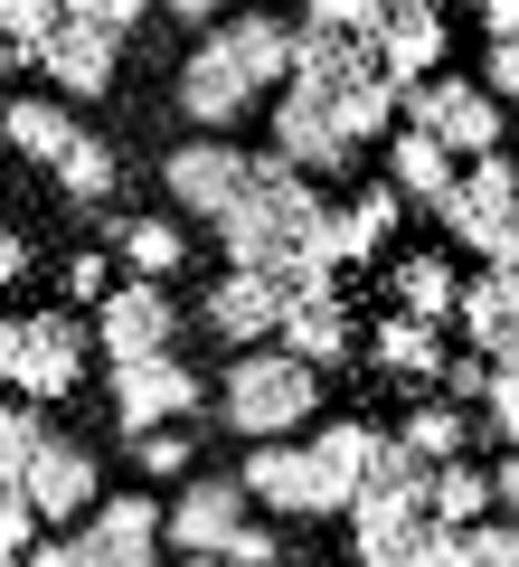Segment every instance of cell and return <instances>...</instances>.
<instances>
[{
	"instance_id": "obj_24",
	"label": "cell",
	"mask_w": 519,
	"mask_h": 567,
	"mask_svg": "<svg viewBox=\"0 0 519 567\" xmlns=\"http://www.w3.org/2000/svg\"><path fill=\"white\" fill-rule=\"evenodd\" d=\"M360 539V567H454L463 529H444L435 511L425 520H387V529H350Z\"/></svg>"
},
{
	"instance_id": "obj_39",
	"label": "cell",
	"mask_w": 519,
	"mask_h": 567,
	"mask_svg": "<svg viewBox=\"0 0 519 567\" xmlns=\"http://www.w3.org/2000/svg\"><path fill=\"white\" fill-rule=\"evenodd\" d=\"M114 293V265H104V246H76L66 256V303H104Z\"/></svg>"
},
{
	"instance_id": "obj_6",
	"label": "cell",
	"mask_w": 519,
	"mask_h": 567,
	"mask_svg": "<svg viewBox=\"0 0 519 567\" xmlns=\"http://www.w3.org/2000/svg\"><path fill=\"white\" fill-rule=\"evenodd\" d=\"M510 218H519V152L463 162V171H454V189H444V208H435L444 246H463V256H481V265H491V246L510 237Z\"/></svg>"
},
{
	"instance_id": "obj_16",
	"label": "cell",
	"mask_w": 519,
	"mask_h": 567,
	"mask_svg": "<svg viewBox=\"0 0 519 567\" xmlns=\"http://www.w3.org/2000/svg\"><path fill=\"white\" fill-rule=\"evenodd\" d=\"M283 312H293V303H283V284H274V275H218V284L199 293V322L218 331V341L237 350V360L274 341V331H283Z\"/></svg>"
},
{
	"instance_id": "obj_8",
	"label": "cell",
	"mask_w": 519,
	"mask_h": 567,
	"mask_svg": "<svg viewBox=\"0 0 519 567\" xmlns=\"http://www.w3.org/2000/svg\"><path fill=\"white\" fill-rule=\"evenodd\" d=\"M208 406V379L170 350V360H123L114 369V435L123 445H142V435H160V425H189Z\"/></svg>"
},
{
	"instance_id": "obj_42",
	"label": "cell",
	"mask_w": 519,
	"mask_h": 567,
	"mask_svg": "<svg viewBox=\"0 0 519 567\" xmlns=\"http://www.w3.org/2000/svg\"><path fill=\"white\" fill-rule=\"evenodd\" d=\"M274 558H283V539H274L264 520H246L237 539H227V567H274Z\"/></svg>"
},
{
	"instance_id": "obj_31",
	"label": "cell",
	"mask_w": 519,
	"mask_h": 567,
	"mask_svg": "<svg viewBox=\"0 0 519 567\" xmlns=\"http://www.w3.org/2000/svg\"><path fill=\"white\" fill-rule=\"evenodd\" d=\"M85 539H133V548H160V502H152V492H104L95 520H85Z\"/></svg>"
},
{
	"instance_id": "obj_52",
	"label": "cell",
	"mask_w": 519,
	"mask_h": 567,
	"mask_svg": "<svg viewBox=\"0 0 519 567\" xmlns=\"http://www.w3.org/2000/svg\"><path fill=\"white\" fill-rule=\"evenodd\" d=\"M0 388H10V379H0Z\"/></svg>"
},
{
	"instance_id": "obj_44",
	"label": "cell",
	"mask_w": 519,
	"mask_h": 567,
	"mask_svg": "<svg viewBox=\"0 0 519 567\" xmlns=\"http://www.w3.org/2000/svg\"><path fill=\"white\" fill-rule=\"evenodd\" d=\"M20 567H85V539H76V529H48V539L29 548Z\"/></svg>"
},
{
	"instance_id": "obj_43",
	"label": "cell",
	"mask_w": 519,
	"mask_h": 567,
	"mask_svg": "<svg viewBox=\"0 0 519 567\" xmlns=\"http://www.w3.org/2000/svg\"><path fill=\"white\" fill-rule=\"evenodd\" d=\"M85 539V529H76ZM85 567H160V548H133V539H85Z\"/></svg>"
},
{
	"instance_id": "obj_34",
	"label": "cell",
	"mask_w": 519,
	"mask_h": 567,
	"mask_svg": "<svg viewBox=\"0 0 519 567\" xmlns=\"http://www.w3.org/2000/svg\"><path fill=\"white\" fill-rule=\"evenodd\" d=\"M481 425H491V445L519 454V360H491V398H481Z\"/></svg>"
},
{
	"instance_id": "obj_38",
	"label": "cell",
	"mask_w": 519,
	"mask_h": 567,
	"mask_svg": "<svg viewBox=\"0 0 519 567\" xmlns=\"http://www.w3.org/2000/svg\"><path fill=\"white\" fill-rule=\"evenodd\" d=\"M48 529H39V511H29V492H0V558H29Z\"/></svg>"
},
{
	"instance_id": "obj_19",
	"label": "cell",
	"mask_w": 519,
	"mask_h": 567,
	"mask_svg": "<svg viewBox=\"0 0 519 567\" xmlns=\"http://www.w3.org/2000/svg\"><path fill=\"white\" fill-rule=\"evenodd\" d=\"M274 350H283V360H302V369H350V360H360V322H350L340 293H321V303H293V312H283Z\"/></svg>"
},
{
	"instance_id": "obj_30",
	"label": "cell",
	"mask_w": 519,
	"mask_h": 567,
	"mask_svg": "<svg viewBox=\"0 0 519 567\" xmlns=\"http://www.w3.org/2000/svg\"><path fill=\"white\" fill-rule=\"evenodd\" d=\"M48 181H58L66 199H85V208H95V199H114L123 162H114V142H104V133H76V152H66V162L48 171Z\"/></svg>"
},
{
	"instance_id": "obj_29",
	"label": "cell",
	"mask_w": 519,
	"mask_h": 567,
	"mask_svg": "<svg viewBox=\"0 0 519 567\" xmlns=\"http://www.w3.org/2000/svg\"><path fill=\"white\" fill-rule=\"evenodd\" d=\"M48 435H58V425H48V406H0V492H20L29 483V464H39L48 454Z\"/></svg>"
},
{
	"instance_id": "obj_12",
	"label": "cell",
	"mask_w": 519,
	"mask_h": 567,
	"mask_svg": "<svg viewBox=\"0 0 519 567\" xmlns=\"http://www.w3.org/2000/svg\"><path fill=\"white\" fill-rule=\"evenodd\" d=\"M425 492H435V464L406 454L397 435L378 425V445H369L360 483H350V529H387V520H425Z\"/></svg>"
},
{
	"instance_id": "obj_49",
	"label": "cell",
	"mask_w": 519,
	"mask_h": 567,
	"mask_svg": "<svg viewBox=\"0 0 519 567\" xmlns=\"http://www.w3.org/2000/svg\"><path fill=\"white\" fill-rule=\"evenodd\" d=\"M0 76H10V58H0ZM0 104H10V95H0Z\"/></svg>"
},
{
	"instance_id": "obj_14",
	"label": "cell",
	"mask_w": 519,
	"mask_h": 567,
	"mask_svg": "<svg viewBox=\"0 0 519 567\" xmlns=\"http://www.w3.org/2000/svg\"><path fill=\"white\" fill-rule=\"evenodd\" d=\"M170 95H180V114L199 123L208 142H227L246 114H264V95L246 85V66L227 58V39H199V48H189V58H180V85H170Z\"/></svg>"
},
{
	"instance_id": "obj_46",
	"label": "cell",
	"mask_w": 519,
	"mask_h": 567,
	"mask_svg": "<svg viewBox=\"0 0 519 567\" xmlns=\"http://www.w3.org/2000/svg\"><path fill=\"white\" fill-rule=\"evenodd\" d=\"M481 39H491V48H519V0H481Z\"/></svg>"
},
{
	"instance_id": "obj_40",
	"label": "cell",
	"mask_w": 519,
	"mask_h": 567,
	"mask_svg": "<svg viewBox=\"0 0 519 567\" xmlns=\"http://www.w3.org/2000/svg\"><path fill=\"white\" fill-rule=\"evenodd\" d=\"M481 398H491V360H481V350L444 360V406H481Z\"/></svg>"
},
{
	"instance_id": "obj_10",
	"label": "cell",
	"mask_w": 519,
	"mask_h": 567,
	"mask_svg": "<svg viewBox=\"0 0 519 567\" xmlns=\"http://www.w3.org/2000/svg\"><path fill=\"white\" fill-rule=\"evenodd\" d=\"M246 181H256V152H237V142H208V133H189L180 152L160 162L170 208H180V218H208V227H218L227 208L246 199Z\"/></svg>"
},
{
	"instance_id": "obj_47",
	"label": "cell",
	"mask_w": 519,
	"mask_h": 567,
	"mask_svg": "<svg viewBox=\"0 0 519 567\" xmlns=\"http://www.w3.org/2000/svg\"><path fill=\"white\" fill-rule=\"evenodd\" d=\"M20 275H29V237L0 218V284H20Z\"/></svg>"
},
{
	"instance_id": "obj_23",
	"label": "cell",
	"mask_w": 519,
	"mask_h": 567,
	"mask_svg": "<svg viewBox=\"0 0 519 567\" xmlns=\"http://www.w3.org/2000/svg\"><path fill=\"white\" fill-rule=\"evenodd\" d=\"M454 171H463V162L444 152V142L406 133V123L387 133V189H397L406 208H425V218H435V208H444V189H454Z\"/></svg>"
},
{
	"instance_id": "obj_15",
	"label": "cell",
	"mask_w": 519,
	"mask_h": 567,
	"mask_svg": "<svg viewBox=\"0 0 519 567\" xmlns=\"http://www.w3.org/2000/svg\"><path fill=\"white\" fill-rule=\"evenodd\" d=\"M29 511H39V529H66V520H95V502H104V464H95V445H76V435H48V454L29 464Z\"/></svg>"
},
{
	"instance_id": "obj_28",
	"label": "cell",
	"mask_w": 519,
	"mask_h": 567,
	"mask_svg": "<svg viewBox=\"0 0 519 567\" xmlns=\"http://www.w3.org/2000/svg\"><path fill=\"white\" fill-rule=\"evenodd\" d=\"M397 445H406V454H425V464H454V454L473 445V416H463V406H444V398H425V406H406Z\"/></svg>"
},
{
	"instance_id": "obj_9",
	"label": "cell",
	"mask_w": 519,
	"mask_h": 567,
	"mask_svg": "<svg viewBox=\"0 0 519 567\" xmlns=\"http://www.w3.org/2000/svg\"><path fill=\"white\" fill-rule=\"evenodd\" d=\"M264 133H274V162H293L302 181H321V171H350V123H340V104L321 95V85H283L274 104H264Z\"/></svg>"
},
{
	"instance_id": "obj_18",
	"label": "cell",
	"mask_w": 519,
	"mask_h": 567,
	"mask_svg": "<svg viewBox=\"0 0 519 567\" xmlns=\"http://www.w3.org/2000/svg\"><path fill=\"white\" fill-rule=\"evenodd\" d=\"M454 331L481 350V360H519V275L481 265L463 275V303H454Z\"/></svg>"
},
{
	"instance_id": "obj_33",
	"label": "cell",
	"mask_w": 519,
	"mask_h": 567,
	"mask_svg": "<svg viewBox=\"0 0 519 567\" xmlns=\"http://www.w3.org/2000/svg\"><path fill=\"white\" fill-rule=\"evenodd\" d=\"M48 29H58V0H0V58L10 66H39Z\"/></svg>"
},
{
	"instance_id": "obj_36",
	"label": "cell",
	"mask_w": 519,
	"mask_h": 567,
	"mask_svg": "<svg viewBox=\"0 0 519 567\" xmlns=\"http://www.w3.org/2000/svg\"><path fill=\"white\" fill-rule=\"evenodd\" d=\"M133 464L152 473V483H180V473L199 464V445H189V425H160V435H142V445H133Z\"/></svg>"
},
{
	"instance_id": "obj_21",
	"label": "cell",
	"mask_w": 519,
	"mask_h": 567,
	"mask_svg": "<svg viewBox=\"0 0 519 567\" xmlns=\"http://www.w3.org/2000/svg\"><path fill=\"white\" fill-rule=\"evenodd\" d=\"M76 104H58V95H10L0 104V142H10V152H29V162L39 171H58L66 152H76Z\"/></svg>"
},
{
	"instance_id": "obj_27",
	"label": "cell",
	"mask_w": 519,
	"mask_h": 567,
	"mask_svg": "<svg viewBox=\"0 0 519 567\" xmlns=\"http://www.w3.org/2000/svg\"><path fill=\"white\" fill-rule=\"evenodd\" d=\"M425 511H435L444 529H473V520H491V464H473V454L435 464V492H425Z\"/></svg>"
},
{
	"instance_id": "obj_11",
	"label": "cell",
	"mask_w": 519,
	"mask_h": 567,
	"mask_svg": "<svg viewBox=\"0 0 519 567\" xmlns=\"http://www.w3.org/2000/svg\"><path fill=\"white\" fill-rule=\"evenodd\" d=\"M246 520H256V502H246L237 473H189L180 502L160 511V539L180 548V558H227V539H237Z\"/></svg>"
},
{
	"instance_id": "obj_48",
	"label": "cell",
	"mask_w": 519,
	"mask_h": 567,
	"mask_svg": "<svg viewBox=\"0 0 519 567\" xmlns=\"http://www.w3.org/2000/svg\"><path fill=\"white\" fill-rule=\"evenodd\" d=\"M170 567H227V558H170Z\"/></svg>"
},
{
	"instance_id": "obj_26",
	"label": "cell",
	"mask_w": 519,
	"mask_h": 567,
	"mask_svg": "<svg viewBox=\"0 0 519 567\" xmlns=\"http://www.w3.org/2000/svg\"><path fill=\"white\" fill-rule=\"evenodd\" d=\"M114 237H123V265H133V284H170V275L189 265V237H180V218H123Z\"/></svg>"
},
{
	"instance_id": "obj_25",
	"label": "cell",
	"mask_w": 519,
	"mask_h": 567,
	"mask_svg": "<svg viewBox=\"0 0 519 567\" xmlns=\"http://www.w3.org/2000/svg\"><path fill=\"white\" fill-rule=\"evenodd\" d=\"M360 350L387 369V379H444V322H416V312H387V322H369Z\"/></svg>"
},
{
	"instance_id": "obj_35",
	"label": "cell",
	"mask_w": 519,
	"mask_h": 567,
	"mask_svg": "<svg viewBox=\"0 0 519 567\" xmlns=\"http://www.w3.org/2000/svg\"><path fill=\"white\" fill-rule=\"evenodd\" d=\"M397 218H406V199H397L387 181H369L360 199H350V227H360V246H369V256H378V246L397 237Z\"/></svg>"
},
{
	"instance_id": "obj_5",
	"label": "cell",
	"mask_w": 519,
	"mask_h": 567,
	"mask_svg": "<svg viewBox=\"0 0 519 567\" xmlns=\"http://www.w3.org/2000/svg\"><path fill=\"white\" fill-rule=\"evenodd\" d=\"M237 483H246V502H256L264 520H340V511H350V483H340L302 435L293 445H246Z\"/></svg>"
},
{
	"instance_id": "obj_7",
	"label": "cell",
	"mask_w": 519,
	"mask_h": 567,
	"mask_svg": "<svg viewBox=\"0 0 519 567\" xmlns=\"http://www.w3.org/2000/svg\"><path fill=\"white\" fill-rule=\"evenodd\" d=\"M397 123H406V133H425V142H444L454 162H491L500 133H510V114L481 95V76H435V85H416Z\"/></svg>"
},
{
	"instance_id": "obj_20",
	"label": "cell",
	"mask_w": 519,
	"mask_h": 567,
	"mask_svg": "<svg viewBox=\"0 0 519 567\" xmlns=\"http://www.w3.org/2000/svg\"><path fill=\"white\" fill-rule=\"evenodd\" d=\"M218 39H227V58L246 66V85H256L264 104H274L283 85H293V20H264V10H237V20H227Z\"/></svg>"
},
{
	"instance_id": "obj_1",
	"label": "cell",
	"mask_w": 519,
	"mask_h": 567,
	"mask_svg": "<svg viewBox=\"0 0 519 567\" xmlns=\"http://www.w3.org/2000/svg\"><path fill=\"white\" fill-rule=\"evenodd\" d=\"M321 208H331V199H321L293 162H274V152H264L256 181H246V199L218 218L227 275H283V265H302V256H312V237H321Z\"/></svg>"
},
{
	"instance_id": "obj_32",
	"label": "cell",
	"mask_w": 519,
	"mask_h": 567,
	"mask_svg": "<svg viewBox=\"0 0 519 567\" xmlns=\"http://www.w3.org/2000/svg\"><path fill=\"white\" fill-rule=\"evenodd\" d=\"M302 445H312L321 464L340 473V483H360V464H369V445H378V425H369V416H321L312 435H302Z\"/></svg>"
},
{
	"instance_id": "obj_13",
	"label": "cell",
	"mask_w": 519,
	"mask_h": 567,
	"mask_svg": "<svg viewBox=\"0 0 519 567\" xmlns=\"http://www.w3.org/2000/svg\"><path fill=\"white\" fill-rule=\"evenodd\" d=\"M170 331H180V303H170V284H133L123 275L114 293L95 303V350L104 360H170Z\"/></svg>"
},
{
	"instance_id": "obj_2",
	"label": "cell",
	"mask_w": 519,
	"mask_h": 567,
	"mask_svg": "<svg viewBox=\"0 0 519 567\" xmlns=\"http://www.w3.org/2000/svg\"><path fill=\"white\" fill-rule=\"evenodd\" d=\"M218 416L237 425L246 445H293V435H312V425H321V369L283 360V350L264 341V350H246V360H227Z\"/></svg>"
},
{
	"instance_id": "obj_51",
	"label": "cell",
	"mask_w": 519,
	"mask_h": 567,
	"mask_svg": "<svg viewBox=\"0 0 519 567\" xmlns=\"http://www.w3.org/2000/svg\"><path fill=\"white\" fill-rule=\"evenodd\" d=\"M510 133H519V114H510Z\"/></svg>"
},
{
	"instance_id": "obj_50",
	"label": "cell",
	"mask_w": 519,
	"mask_h": 567,
	"mask_svg": "<svg viewBox=\"0 0 519 567\" xmlns=\"http://www.w3.org/2000/svg\"><path fill=\"white\" fill-rule=\"evenodd\" d=\"M0 567H20V558H0Z\"/></svg>"
},
{
	"instance_id": "obj_17",
	"label": "cell",
	"mask_w": 519,
	"mask_h": 567,
	"mask_svg": "<svg viewBox=\"0 0 519 567\" xmlns=\"http://www.w3.org/2000/svg\"><path fill=\"white\" fill-rule=\"evenodd\" d=\"M378 76L397 85V95H416V85H435V76H444V10H435V0H387Z\"/></svg>"
},
{
	"instance_id": "obj_37",
	"label": "cell",
	"mask_w": 519,
	"mask_h": 567,
	"mask_svg": "<svg viewBox=\"0 0 519 567\" xmlns=\"http://www.w3.org/2000/svg\"><path fill=\"white\" fill-rule=\"evenodd\" d=\"M454 567H519V529L510 520H473L454 548Z\"/></svg>"
},
{
	"instance_id": "obj_41",
	"label": "cell",
	"mask_w": 519,
	"mask_h": 567,
	"mask_svg": "<svg viewBox=\"0 0 519 567\" xmlns=\"http://www.w3.org/2000/svg\"><path fill=\"white\" fill-rule=\"evenodd\" d=\"M481 95H491L500 114H519V48H491V58H481Z\"/></svg>"
},
{
	"instance_id": "obj_45",
	"label": "cell",
	"mask_w": 519,
	"mask_h": 567,
	"mask_svg": "<svg viewBox=\"0 0 519 567\" xmlns=\"http://www.w3.org/2000/svg\"><path fill=\"white\" fill-rule=\"evenodd\" d=\"M491 520L519 529V454H500V464H491Z\"/></svg>"
},
{
	"instance_id": "obj_3",
	"label": "cell",
	"mask_w": 519,
	"mask_h": 567,
	"mask_svg": "<svg viewBox=\"0 0 519 567\" xmlns=\"http://www.w3.org/2000/svg\"><path fill=\"white\" fill-rule=\"evenodd\" d=\"M152 20L142 0H58V29L39 48V76L58 85L66 104H95L114 95V66H123V39Z\"/></svg>"
},
{
	"instance_id": "obj_22",
	"label": "cell",
	"mask_w": 519,
	"mask_h": 567,
	"mask_svg": "<svg viewBox=\"0 0 519 567\" xmlns=\"http://www.w3.org/2000/svg\"><path fill=\"white\" fill-rule=\"evenodd\" d=\"M454 303H463L454 256L416 246V256H397V265H387V312H416V322H454Z\"/></svg>"
},
{
	"instance_id": "obj_4",
	"label": "cell",
	"mask_w": 519,
	"mask_h": 567,
	"mask_svg": "<svg viewBox=\"0 0 519 567\" xmlns=\"http://www.w3.org/2000/svg\"><path fill=\"white\" fill-rule=\"evenodd\" d=\"M85 350H95V322L85 312H66V303L20 312V322H0V379L20 388L29 406H58V398H76Z\"/></svg>"
}]
</instances>
